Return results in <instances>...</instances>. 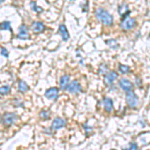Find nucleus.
<instances>
[{"label":"nucleus","instance_id":"17","mask_svg":"<svg viewBox=\"0 0 150 150\" xmlns=\"http://www.w3.org/2000/svg\"><path fill=\"white\" fill-rule=\"evenodd\" d=\"M119 71L121 72L122 74H127L130 72V67L128 65H123V64H120L119 67H118Z\"/></svg>","mask_w":150,"mask_h":150},{"label":"nucleus","instance_id":"25","mask_svg":"<svg viewBox=\"0 0 150 150\" xmlns=\"http://www.w3.org/2000/svg\"><path fill=\"white\" fill-rule=\"evenodd\" d=\"M137 148H138V146H137L136 143H130L129 148L128 149H137Z\"/></svg>","mask_w":150,"mask_h":150},{"label":"nucleus","instance_id":"22","mask_svg":"<svg viewBox=\"0 0 150 150\" xmlns=\"http://www.w3.org/2000/svg\"><path fill=\"white\" fill-rule=\"evenodd\" d=\"M108 71V66L106 64H101L100 65V67H99V73L100 74H104V73H106V72Z\"/></svg>","mask_w":150,"mask_h":150},{"label":"nucleus","instance_id":"27","mask_svg":"<svg viewBox=\"0 0 150 150\" xmlns=\"http://www.w3.org/2000/svg\"><path fill=\"white\" fill-rule=\"evenodd\" d=\"M4 1V0H1V2H3Z\"/></svg>","mask_w":150,"mask_h":150},{"label":"nucleus","instance_id":"28","mask_svg":"<svg viewBox=\"0 0 150 150\" xmlns=\"http://www.w3.org/2000/svg\"><path fill=\"white\" fill-rule=\"evenodd\" d=\"M149 38H150V36H149Z\"/></svg>","mask_w":150,"mask_h":150},{"label":"nucleus","instance_id":"6","mask_svg":"<svg viewBox=\"0 0 150 150\" xmlns=\"http://www.w3.org/2000/svg\"><path fill=\"white\" fill-rule=\"evenodd\" d=\"M59 93H58V88L56 87H51V88L47 89L45 92V97L50 99V100H56Z\"/></svg>","mask_w":150,"mask_h":150},{"label":"nucleus","instance_id":"23","mask_svg":"<svg viewBox=\"0 0 150 150\" xmlns=\"http://www.w3.org/2000/svg\"><path fill=\"white\" fill-rule=\"evenodd\" d=\"M31 7H32V9L34 11H36V12H41L42 11V8H40V7H38L37 5H36V3L35 2H31Z\"/></svg>","mask_w":150,"mask_h":150},{"label":"nucleus","instance_id":"24","mask_svg":"<svg viewBox=\"0 0 150 150\" xmlns=\"http://www.w3.org/2000/svg\"><path fill=\"white\" fill-rule=\"evenodd\" d=\"M1 55L2 56H4V57H8V51L6 50V48H4V47H1Z\"/></svg>","mask_w":150,"mask_h":150},{"label":"nucleus","instance_id":"19","mask_svg":"<svg viewBox=\"0 0 150 150\" xmlns=\"http://www.w3.org/2000/svg\"><path fill=\"white\" fill-rule=\"evenodd\" d=\"M106 43H107L108 45L111 47V48H114V49H116V48H118V43L117 41L114 40V39H109L106 41Z\"/></svg>","mask_w":150,"mask_h":150},{"label":"nucleus","instance_id":"16","mask_svg":"<svg viewBox=\"0 0 150 150\" xmlns=\"http://www.w3.org/2000/svg\"><path fill=\"white\" fill-rule=\"evenodd\" d=\"M18 89H19V91H20V92L25 93L26 91L29 89V86L27 85V83H26L25 81L20 80L18 82Z\"/></svg>","mask_w":150,"mask_h":150},{"label":"nucleus","instance_id":"11","mask_svg":"<svg viewBox=\"0 0 150 150\" xmlns=\"http://www.w3.org/2000/svg\"><path fill=\"white\" fill-rule=\"evenodd\" d=\"M32 30H33V32L34 33H41L43 30L45 29V26H44V24H43L42 22H39V21H34V22L32 23Z\"/></svg>","mask_w":150,"mask_h":150},{"label":"nucleus","instance_id":"7","mask_svg":"<svg viewBox=\"0 0 150 150\" xmlns=\"http://www.w3.org/2000/svg\"><path fill=\"white\" fill-rule=\"evenodd\" d=\"M67 90H68L69 92L73 93V94H77V93H79L81 91V86H80V84L78 83V81L73 80L71 83H69Z\"/></svg>","mask_w":150,"mask_h":150},{"label":"nucleus","instance_id":"5","mask_svg":"<svg viewBox=\"0 0 150 150\" xmlns=\"http://www.w3.org/2000/svg\"><path fill=\"white\" fill-rule=\"evenodd\" d=\"M118 85L120 86V88H121L122 90L126 91V92H128V91H131L132 89H133V84L129 80H128V79H126V78L120 79Z\"/></svg>","mask_w":150,"mask_h":150},{"label":"nucleus","instance_id":"20","mask_svg":"<svg viewBox=\"0 0 150 150\" xmlns=\"http://www.w3.org/2000/svg\"><path fill=\"white\" fill-rule=\"evenodd\" d=\"M9 91H10V86L9 85H3V86H1V88H0V92H1L2 95L8 94Z\"/></svg>","mask_w":150,"mask_h":150},{"label":"nucleus","instance_id":"21","mask_svg":"<svg viewBox=\"0 0 150 150\" xmlns=\"http://www.w3.org/2000/svg\"><path fill=\"white\" fill-rule=\"evenodd\" d=\"M1 30H11L10 22L9 21H4L1 23Z\"/></svg>","mask_w":150,"mask_h":150},{"label":"nucleus","instance_id":"13","mask_svg":"<svg viewBox=\"0 0 150 150\" xmlns=\"http://www.w3.org/2000/svg\"><path fill=\"white\" fill-rule=\"evenodd\" d=\"M103 105L104 108L107 112H111L113 110V102L109 97H104L103 98Z\"/></svg>","mask_w":150,"mask_h":150},{"label":"nucleus","instance_id":"4","mask_svg":"<svg viewBox=\"0 0 150 150\" xmlns=\"http://www.w3.org/2000/svg\"><path fill=\"white\" fill-rule=\"evenodd\" d=\"M136 25V21L134 18H124L121 21V28L123 30H130Z\"/></svg>","mask_w":150,"mask_h":150},{"label":"nucleus","instance_id":"8","mask_svg":"<svg viewBox=\"0 0 150 150\" xmlns=\"http://www.w3.org/2000/svg\"><path fill=\"white\" fill-rule=\"evenodd\" d=\"M117 73L115 71H110L109 73H107L104 77V82H105L106 85H111V84L114 82V80L117 78Z\"/></svg>","mask_w":150,"mask_h":150},{"label":"nucleus","instance_id":"14","mask_svg":"<svg viewBox=\"0 0 150 150\" xmlns=\"http://www.w3.org/2000/svg\"><path fill=\"white\" fill-rule=\"evenodd\" d=\"M69 85V75H63L60 78V88L62 90H66Z\"/></svg>","mask_w":150,"mask_h":150},{"label":"nucleus","instance_id":"2","mask_svg":"<svg viewBox=\"0 0 150 150\" xmlns=\"http://www.w3.org/2000/svg\"><path fill=\"white\" fill-rule=\"evenodd\" d=\"M16 118H17V116H16L15 113L6 112L2 115V122H3V124L5 126H10V125H12L15 122Z\"/></svg>","mask_w":150,"mask_h":150},{"label":"nucleus","instance_id":"18","mask_svg":"<svg viewBox=\"0 0 150 150\" xmlns=\"http://www.w3.org/2000/svg\"><path fill=\"white\" fill-rule=\"evenodd\" d=\"M49 115H50V112L48 110H42L39 114L41 119H44V120H47L48 118H49Z\"/></svg>","mask_w":150,"mask_h":150},{"label":"nucleus","instance_id":"10","mask_svg":"<svg viewBox=\"0 0 150 150\" xmlns=\"http://www.w3.org/2000/svg\"><path fill=\"white\" fill-rule=\"evenodd\" d=\"M64 125H65L64 120L62 119V118H60V117H57V118H55V119L53 120L51 128H52V129H54V130H59V129H61Z\"/></svg>","mask_w":150,"mask_h":150},{"label":"nucleus","instance_id":"3","mask_svg":"<svg viewBox=\"0 0 150 150\" xmlns=\"http://www.w3.org/2000/svg\"><path fill=\"white\" fill-rule=\"evenodd\" d=\"M126 102L128 104V106L131 108H134L137 106V103H138V97L133 91H128L126 93Z\"/></svg>","mask_w":150,"mask_h":150},{"label":"nucleus","instance_id":"12","mask_svg":"<svg viewBox=\"0 0 150 150\" xmlns=\"http://www.w3.org/2000/svg\"><path fill=\"white\" fill-rule=\"evenodd\" d=\"M58 32H59V34L61 35L62 39H63L64 41H67L69 39L68 30H67L66 26H65L64 24H61V25L59 26V28H58Z\"/></svg>","mask_w":150,"mask_h":150},{"label":"nucleus","instance_id":"15","mask_svg":"<svg viewBox=\"0 0 150 150\" xmlns=\"http://www.w3.org/2000/svg\"><path fill=\"white\" fill-rule=\"evenodd\" d=\"M119 13L120 15L123 16L124 15V18H126L128 15H129V9H128V6L126 5V4H123V5H121L119 7Z\"/></svg>","mask_w":150,"mask_h":150},{"label":"nucleus","instance_id":"9","mask_svg":"<svg viewBox=\"0 0 150 150\" xmlns=\"http://www.w3.org/2000/svg\"><path fill=\"white\" fill-rule=\"evenodd\" d=\"M18 38L19 39H28L29 38V32H28V27L23 24L19 28V33H18Z\"/></svg>","mask_w":150,"mask_h":150},{"label":"nucleus","instance_id":"26","mask_svg":"<svg viewBox=\"0 0 150 150\" xmlns=\"http://www.w3.org/2000/svg\"><path fill=\"white\" fill-rule=\"evenodd\" d=\"M136 81H137V84H138V86L141 85V81H139V78H136Z\"/></svg>","mask_w":150,"mask_h":150},{"label":"nucleus","instance_id":"1","mask_svg":"<svg viewBox=\"0 0 150 150\" xmlns=\"http://www.w3.org/2000/svg\"><path fill=\"white\" fill-rule=\"evenodd\" d=\"M95 15L98 20H100L103 24L107 26H111L113 23V16L108 11H106L103 8H97L95 10Z\"/></svg>","mask_w":150,"mask_h":150}]
</instances>
